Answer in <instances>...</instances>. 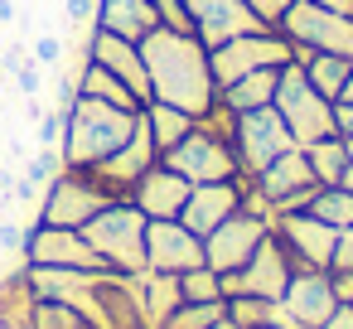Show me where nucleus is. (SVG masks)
I'll return each instance as SVG.
<instances>
[{
    "label": "nucleus",
    "instance_id": "1",
    "mask_svg": "<svg viewBox=\"0 0 353 329\" xmlns=\"http://www.w3.org/2000/svg\"><path fill=\"white\" fill-rule=\"evenodd\" d=\"M141 59H145V78H150V102H170V107L189 112L194 121H203L218 107L213 59L194 30L155 25L141 39Z\"/></svg>",
    "mask_w": 353,
    "mask_h": 329
},
{
    "label": "nucleus",
    "instance_id": "2",
    "mask_svg": "<svg viewBox=\"0 0 353 329\" xmlns=\"http://www.w3.org/2000/svg\"><path fill=\"white\" fill-rule=\"evenodd\" d=\"M141 112H126V107H112V102H97V97H78L68 107V126H63V165L73 170H97L102 160H112L131 131H136Z\"/></svg>",
    "mask_w": 353,
    "mask_h": 329
},
{
    "label": "nucleus",
    "instance_id": "3",
    "mask_svg": "<svg viewBox=\"0 0 353 329\" xmlns=\"http://www.w3.org/2000/svg\"><path fill=\"white\" fill-rule=\"evenodd\" d=\"M145 213L131 199H112L92 223H83V237L92 242V252L107 261V271L121 276H141L145 271Z\"/></svg>",
    "mask_w": 353,
    "mask_h": 329
},
{
    "label": "nucleus",
    "instance_id": "4",
    "mask_svg": "<svg viewBox=\"0 0 353 329\" xmlns=\"http://www.w3.org/2000/svg\"><path fill=\"white\" fill-rule=\"evenodd\" d=\"M112 199H117V194L102 184L97 170H73V165H63V170L49 179L34 223H49V228H83V223H92Z\"/></svg>",
    "mask_w": 353,
    "mask_h": 329
},
{
    "label": "nucleus",
    "instance_id": "5",
    "mask_svg": "<svg viewBox=\"0 0 353 329\" xmlns=\"http://www.w3.org/2000/svg\"><path fill=\"white\" fill-rule=\"evenodd\" d=\"M271 107L281 112V121H285V131H290L295 146H314V141H324V136H339V131H334V102H324V97L310 88V78L300 73L295 59L281 68Z\"/></svg>",
    "mask_w": 353,
    "mask_h": 329
},
{
    "label": "nucleus",
    "instance_id": "6",
    "mask_svg": "<svg viewBox=\"0 0 353 329\" xmlns=\"http://www.w3.org/2000/svg\"><path fill=\"white\" fill-rule=\"evenodd\" d=\"M208 59H213L218 92H223L228 83H237V78H247V73H261V68H285V63L295 59V44H290L276 25H266V30H252V34H237V39L218 44Z\"/></svg>",
    "mask_w": 353,
    "mask_h": 329
},
{
    "label": "nucleus",
    "instance_id": "7",
    "mask_svg": "<svg viewBox=\"0 0 353 329\" xmlns=\"http://www.w3.org/2000/svg\"><path fill=\"white\" fill-rule=\"evenodd\" d=\"M174 175H184L189 184H218V179H237V155H232V141L223 131H213L208 121H194V131L170 146L160 155Z\"/></svg>",
    "mask_w": 353,
    "mask_h": 329
},
{
    "label": "nucleus",
    "instance_id": "8",
    "mask_svg": "<svg viewBox=\"0 0 353 329\" xmlns=\"http://www.w3.org/2000/svg\"><path fill=\"white\" fill-rule=\"evenodd\" d=\"M232 155H237V175H261L276 155H285L295 141H290V131H285V121H281V112L276 107H256V112H237L232 117Z\"/></svg>",
    "mask_w": 353,
    "mask_h": 329
},
{
    "label": "nucleus",
    "instance_id": "9",
    "mask_svg": "<svg viewBox=\"0 0 353 329\" xmlns=\"http://www.w3.org/2000/svg\"><path fill=\"white\" fill-rule=\"evenodd\" d=\"M295 49H310V54H339V59H353V20L348 15H334L314 0H295V6L281 15L276 25Z\"/></svg>",
    "mask_w": 353,
    "mask_h": 329
},
{
    "label": "nucleus",
    "instance_id": "10",
    "mask_svg": "<svg viewBox=\"0 0 353 329\" xmlns=\"http://www.w3.org/2000/svg\"><path fill=\"white\" fill-rule=\"evenodd\" d=\"M271 232L276 242L285 247V261L290 271H329L334 266V252H339V228L319 223L314 213H276L271 218Z\"/></svg>",
    "mask_w": 353,
    "mask_h": 329
},
{
    "label": "nucleus",
    "instance_id": "11",
    "mask_svg": "<svg viewBox=\"0 0 353 329\" xmlns=\"http://www.w3.org/2000/svg\"><path fill=\"white\" fill-rule=\"evenodd\" d=\"M339 310V295L329 286V271H290L285 295L271 305L276 329H319Z\"/></svg>",
    "mask_w": 353,
    "mask_h": 329
},
{
    "label": "nucleus",
    "instance_id": "12",
    "mask_svg": "<svg viewBox=\"0 0 353 329\" xmlns=\"http://www.w3.org/2000/svg\"><path fill=\"white\" fill-rule=\"evenodd\" d=\"M266 232H271V218H261V213H252V208H237L232 218H223V223L203 237V261H208L218 276L242 271V266L252 261V252L266 242Z\"/></svg>",
    "mask_w": 353,
    "mask_h": 329
},
{
    "label": "nucleus",
    "instance_id": "13",
    "mask_svg": "<svg viewBox=\"0 0 353 329\" xmlns=\"http://www.w3.org/2000/svg\"><path fill=\"white\" fill-rule=\"evenodd\" d=\"M252 189L271 203V213H300V208L310 203V194L319 189V179H314V170H310L305 150H300V146H290V150H285V155H276L261 175H252Z\"/></svg>",
    "mask_w": 353,
    "mask_h": 329
},
{
    "label": "nucleus",
    "instance_id": "14",
    "mask_svg": "<svg viewBox=\"0 0 353 329\" xmlns=\"http://www.w3.org/2000/svg\"><path fill=\"white\" fill-rule=\"evenodd\" d=\"M25 266H59V271H107V261L92 252L83 228H49L34 223L25 237Z\"/></svg>",
    "mask_w": 353,
    "mask_h": 329
},
{
    "label": "nucleus",
    "instance_id": "15",
    "mask_svg": "<svg viewBox=\"0 0 353 329\" xmlns=\"http://www.w3.org/2000/svg\"><path fill=\"white\" fill-rule=\"evenodd\" d=\"M184 10H189V30L203 39L208 54L218 44H228V39H237V34L266 30V20L247 6V0H184Z\"/></svg>",
    "mask_w": 353,
    "mask_h": 329
},
{
    "label": "nucleus",
    "instance_id": "16",
    "mask_svg": "<svg viewBox=\"0 0 353 329\" xmlns=\"http://www.w3.org/2000/svg\"><path fill=\"white\" fill-rule=\"evenodd\" d=\"M203 266V237L189 232L179 218H155L145 223V271H170V276H184Z\"/></svg>",
    "mask_w": 353,
    "mask_h": 329
},
{
    "label": "nucleus",
    "instance_id": "17",
    "mask_svg": "<svg viewBox=\"0 0 353 329\" xmlns=\"http://www.w3.org/2000/svg\"><path fill=\"white\" fill-rule=\"evenodd\" d=\"M285 281H290L285 247L276 242V232H266V242L252 252V261H247L242 271H228V276H223V300H228V295H261V300H281V295H285Z\"/></svg>",
    "mask_w": 353,
    "mask_h": 329
},
{
    "label": "nucleus",
    "instance_id": "18",
    "mask_svg": "<svg viewBox=\"0 0 353 329\" xmlns=\"http://www.w3.org/2000/svg\"><path fill=\"white\" fill-rule=\"evenodd\" d=\"M189 189H194V184H189L184 175H174L165 160H155V165L131 184V194H126V199H131L150 223H155V218H179V213H184V203H189Z\"/></svg>",
    "mask_w": 353,
    "mask_h": 329
},
{
    "label": "nucleus",
    "instance_id": "19",
    "mask_svg": "<svg viewBox=\"0 0 353 329\" xmlns=\"http://www.w3.org/2000/svg\"><path fill=\"white\" fill-rule=\"evenodd\" d=\"M92 63H102L107 73H117L141 102H150V78H145V59H141V44L136 39H121V34H107V30H92L88 34V54Z\"/></svg>",
    "mask_w": 353,
    "mask_h": 329
},
{
    "label": "nucleus",
    "instance_id": "20",
    "mask_svg": "<svg viewBox=\"0 0 353 329\" xmlns=\"http://www.w3.org/2000/svg\"><path fill=\"white\" fill-rule=\"evenodd\" d=\"M242 208V175L237 179H218V184H194L189 189V203L179 213V223L199 237H208L223 218H232Z\"/></svg>",
    "mask_w": 353,
    "mask_h": 329
},
{
    "label": "nucleus",
    "instance_id": "21",
    "mask_svg": "<svg viewBox=\"0 0 353 329\" xmlns=\"http://www.w3.org/2000/svg\"><path fill=\"white\" fill-rule=\"evenodd\" d=\"M155 160H160V150H155L150 126H145V117H141V121H136V131H131V141H126L112 160H102V165H97V175H102V184H107L117 199H126V194H131V184H136Z\"/></svg>",
    "mask_w": 353,
    "mask_h": 329
},
{
    "label": "nucleus",
    "instance_id": "22",
    "mask_svg": "<svg viewBox=\"0 0 353 329\" xmlns=\"http://www.w3.org/2000/svg\"><path fill=\"white\" fill-rule=\"evenodd\" d=\"M160 25L150 0H97V25L92 30H107V34H121V39H145L150 30Z\"/></svg>",
    "mask_w": 353,
    "mask_h": 329
},
{
    "label": "nucleus",
    "instance_id": "23",
    "mask_svg": "<svg viewBox=\"0 0 353 329\" xmlns=\"http://www.w3.org/2000/svg\"><path fill=\"white\" fill-rule=\"evenodd\" d=\"M136 290H141V310H145V324H150V329H160V324L184 305L179 276H170V271H141V276H136Z\"/></svg>",
    "mask_w": 353,
    "mask_h": 329
},
{
    "label": "nucleus",
    "instance_id": "24",
    "mask_svg": "<svg viewBox=\"0 0 353 329\" xmlns=\"http://www.w3.org/2000/svg\"><path fill=\"white\" fill-rule=\"evenodd\" d=\"M78 97H97V102H112V107H126V112H141V107H145L117 73H107V68L92 63V59H83V68H78Z\"/></svg>",
    "mask_w": 353,
    "mask_h": 329
},
{
    "label": "nucleus",
    "instance_id": "25",
    "mask_svg": "<svg viewBox=\"0 0 353 329\" xmlns=\"http://www.w3.org/2000/svg\"><path fill=\"white\" fill-rule=\"evenodd\" d=\"M276 78H281V68H261V73H247V78H237V83H228L223 92H218V102L237 117V112H256V107H271V97H276Z\"/></svg>",
    "mask_w": 353,
    "mask_h": 329
},
{
    "label": "nucleus",
    "instance_id": "26",
    "mask_svg": "<svg viewBox=\"0 0 353 329\" xmlns=\"http://www.w3.org/2000/svg\"><path fill=\"white\" fill-rule=\"evenodd\" d=\"M300 73L310 78V88H314L324 102H339L343 88H348L353 59H339V54H310V59H300Z\"/></svg>",
    "mask_w": 353,
    "mask_h": 329
},
{
    "label": "nucleus",
    "instance_id": "27",
    "mask_svg": "<svg viewBox=\"0 0 353 329\" xmlns=\"http://www.w3.org/2000/svg\"><path fill=\"white\" fill-rule=\"evenodd\" d=\"M141 117H145L150 141H155V150H160V155H165L170 146H179V141L194 131V117H189V112H179V107H170V102H145V107H141Z\"/></svg>",
    "mask_w": 353,
    "mask_h": 329
},
{
    "label": "nucleus",
    "instance_id": "28",
    "mask_svg": "<svg viewBox=\"0 0 353 329\" xmlns=\"http://www.w3.org/2000/svg\"><path fill=\"white\" fill-rule=\"evenodd\" d=\"M0 319L20 324V329H30V319H34V286H30L25 266L0 281Z\"/></svg>",
    "mask_w": 353,
    "mask_h": 329
},
{
    "label": "nucleus",
    "instance_id": "29",
    "mask_svg": "<svg viewBox=\"0 0 353 329\" xmlns=\"http://www.w3.org/2000/svg\"><path fill=\"white\" fill-rule=\"evenodd\" d=\"M305 213H314L319 223H329V228H353V194L348 189H339V184H319L314 194H310V203H305Z\"/></svg>",
    "mask_w": 353,
    "mask_h": 329
},
{
    "label": "nucleus",
    "instance_id": "30",
    "mask_svg": "<svg viewBox=\"0 0 353 329\" xmlns=\"http://www.w3.org/2000/svg\"><path fill=\"white\" fill-rule=\"evenodd\" d=\"M300 150H305V160H310V170H314V179H319V184H339V175L348 170L343 136H324V141H314V146H300Z\"/></svg>",
    "mask_w": 353,
    "mask_h": 329
},
{
    "label": "nucleus",
    "instance_id": "31",
    "mask_svg": "<svg viewBox=\"0 0 353 329\" xmlns=\"http://www.w3.org/2000/svg\"><path fill=\"white\" fill-rule=\"evenodd\" d=\"M228 315V305L223 300H184L160 329H208V324H218Z\"/></svg>",
    "mask_w": 353,
    "mask_h": 329
},
{
    "label": "nucleus",
    "instance_id": "32",
    "mask_svg": "<svg viewBox=\"0 0 353 329\" xmlns=\"http://www.w3.org/2000/svg\"><path fill=\"white\" fill-rule=\"evenodd\" d=\"M223 305H228V319H232L237 329H266L276 300H261V295H228Z\"/></svg>",
    "mask_w": 353,
    "mask_h": 329
},
{
    "label": "nucleus",
    "instance_id": "33",
    "mask_svg": "<svg viewBox=\"0 0 353 329\" xmlns=\"http://www.w3.org/2000/svg\"><path fill=\"white\" fill-rule=\"evenodd\" d=\"M30 329H92V324H88V315H78V310L63 305V300H34Z\"/></svg>",
    "mask_w": 353,
    "mask_h": 329
},
{
    "label": "nucleus",
    "instance_id": "34",
    "mask_svg": "<svg viewBox=\"0 0 353 329\" xmlns=\"http://www.w3.org/2000/svg\"><path fill=\"white\" fill-rule=\"evenodd\" d=\"M179 290H184V300H223V276L203 261V266L179 276Z\"/></svg>",
    "mask_w": 353,
    "mask_h": 329
},
{
    "label": "nucleus",
    "instance_id": "35",
    "mask_svg": "<svg viewBox=\"0 0 353 329\" xmlns=\"http://www.w3.org/2000/svg\"><path fill=\"white\" fill-rule=\"evenodd\" d=\"M59 170H63V155H59V150H49V146H34V155L25 160V170H20V175H25L30 184L49 189V179H54Z\"/></svg>",
    "mask_w": 353,
    "mask_h": 329
},
{
    "label": "nucleus",
    "instance_id": "36",
    "mask_svg": "<svg viewBox=\"0 0 353 329\" xmlns=\"http://www.w3.org/2000/svg\"><path fill=\"white\" fill-rule=\"evenodd\" d=\"M63 126H68V112H63V107L44 112V117L34 121V146H49V150H59V146H63Z\"/></svg>",
    "mask_w": 353,
    "mask_h": 329
},
{
    "label": "nucleus",
    "instance_id": "37",
    "mask_svg": "<svg viewBox=\"0 0 353 329\" xmlns=\"http://www.w3.org/2000/svg\"><path fill=\"white\" fill-rule=\"evenodd\" d=\"M30 59H34L39 68H59V63L68 59V44H63L59 34H39V39L30 44Z\"/></svg>",
    "mask_w": 353,
    "mask_h": 329
},
{
    "label": "nucleus",
    "instance_id": "38",
    "mask_svg": "<svg viewBox=\"0 0 353 329\" xmlns=\"http://www.w3.org/2000/svg\"><path fill=\"white\" fill-rule=\"evenodd\" d=\"M10 78H15V88H20L25 97H39V92H44V68H39L30 54H25L15 68H10Z\"/></svg>",
    "mask_w": 353,
    "mask_h": 329
},
{
    "label": "nucleus",
    "instance_id": "39",
    "mask_svg": "<svg viewBox=\"0 0 353 329\" xmlns=\"http://www.w3.org/2000/svg\"><path fill=\"white\" fill-rule=\"evenodd\" d=\"M155 15L165 30H189V10H184V0H150Z\"/></svg>",
    "mask_w": 353,
    "mask_h": 329
},
{
    "label": "nucleus",
    "instance_id": "40",
    "mask_svg": "<svg viewBox=\"0 0 353 329\" xmlns=\"http://www.w3.org/2000/svg\"><path fill=\"white\" fill-rule=\"evenodd\" d=\"M63 20L78 25V30H83V25L92 30V25H97V0H63Z\"/></svg>",
    "mask_w": 353,
    "mask_h": 329
},
{
    "label": "nucleus",
    "instance_id": "41",
    "mask_svg": "<svg viewBox=\"0 0 353 329\" xmlns=\"http://www.w3.org/2000/svg\"><path fill=\"white\" fill-rule=\"evenodd\" d=\"M329 286H334L339 305H353V266H329Z\"/></svg>",
    "mask_w": 353,
    "mask_h": 329
},
{
    "label": "nucleus",
    "instance_id": "42",
    "mask_svg": "<svg viewBox=\"0 0 353 329\" xmlns=\"http://www.w3.org/2000/svg\"><path fill=\"white\" fill-rule=\"evenodd\" d=\"M247 6H252V10H256L266 25H281V15L295 6V0H247Z\"/></svg>",
    "mask_w": 353,
    "mask_h": 329
},
{
    "label": "nucleus",
    "instance_id": "43",
    "mask_svg": "<svg viewBox=\"0 0 353 329\" xmlns=\"http://www.w3.org/2000/svg\"><path fill=\"white\" fill-rule=\"evenodd\" d=\"M25 237H30V228L0 218V247H6V252H25Z\"/></svg>",
    "mask_w": 353,
    "mask_h": 329
},
{
    "label": "nucleus",
    "instance_id": "44",
    "mask_svg": "<svg viewBox=\"0 0 353 329\" xmlns=\"http://www.w3.org/2000/svg\"><path fill=\"white\" fill-rule=\"evenodd\" d=\"M334 131H339L343 141H353V107H348V102H334Z\"/></svg>",
    "mask_w": 353,
    "mask_h": 329
},
{
    "label": "nucleus",
    "instance_id": "45",
    "mask_svg": "<svg viewBox=\"0 0 353 329\" xmlns=\"http://www.w3.org/2000/svg\"><path fill=\"white\" fill-rule=\"evenodd\" d=\"M334 266H353V228L339 232V252H334Z\"/></svg>",
    "mask_w": 353,
    "mask_h": 329
},
{
    "label": "nucleus",
    "instance_id": "46",
    "mask_svg": "<svg viewBox=\"0 0 353 329\" xmlns=\"http://www.w3.org/2000/svg\"><path fill=\"white\" fill-rule=\"evenodd\" d=\"M319 329H353V305H339V310H334Z\"/></svg>",
    "mask_w": 353,
    "mask_h": 329
},
{
    "label": "nucleus",
    "instance_id": "47",
    "mask_svg": "<svg viewBox=\"0 0 353 329\" xmlns=\"http://www.w3.org/2000/svg\"><path fill=\"white\" fill-rule=\"evenodd\" d=\"M314 6H324V10H334V15H348V20H353V0H314Z\"/></svg>",
    "mask_w": 353,
    "mask_h": 329
},
{
    "label": "nucleus",
    "instance_id": "48",
    "mask_svg": "<svg viewBox=\"0 0 353 329\" xmlns=\"http://www.w3.org/2000/svg\"><path fill=\"white\" fill-rule=\"evenodd\" d=\"M0 25H15V0H0Z\"/></svg>",
    "mask_w": 353,
    "mask_h": 329
},
{
    "label": "nucleus",
    "instance_id": "49",
    "mask_svg": "<svg viewBox=\"0 0 353 329\" xmlns=\"http://www.w3.org/2000/svg\"><path fill=\"white\" fill-rule=\"evenodd\" d=\"M339 189H348V194H353V165H348V170L339 175Z\"/></svg>",
    "mask_w": 353,
    "mask_h": 329
},
{
    "label": "nucleus",
    "instance_id": "50",
    "mask_svg": "<svg viewBox=\"0 0 353 329\" xmlns=\"http://www.w3.org/2000/svg\"><path fill=\"white\" fill-rule=\"evenodd\" d=\"M339 102H348V107H353V73H348V88H343V97H339Z\"/></svg>",
    "mask_w": 353,
    "mask_h": 329
},
{
    "label": "nucleus",
    "instance_id": "51",
    "mask_svg": "<svg viewBox=\"0 0 353 329\" xmlns=\"http://www.w3.org/2000/svg\"><path fill=\"white\" fill-rule=\"evenodd\" d=\"M208 329H237V324H232V319L223 315V319H218V324H208Z\"/></svg>",
    "mask_w": 353,
    "mask_h": 329
},
{
    "label": "nucleus",
    "instance_id": "52",
    "mask_svg": "<svg viewBox=\"0 0 353 329\" xmlns=\"http://www.w3.org/2000/svg\"><path fill=\"white\" fill-rule=\"evenodd\" d=\"M343 150H348V165H353V141H343Z\"/></svg>",
    "mask_w": 353,
    "mask_h": 329
},
{
    "label": "nucleus",
    "instance_id": "53",
    "mask_svg": "<svg viewBox=\"0 0 353 329\" xmlns=\"http://www.w3.org/2000/svg\"><path fill=\"white\" fill-rule=\"evenodd\" d=\"M0 329H20V324H6V319H0Z\"/></svg>",
    "mask_w": 353,
    "mask_h": 329
},
{
    "label": "nucleus",
    "instance_id": "54",
    "mask_svg": "<svg viewBox=\"0 0 353 329\" xmlns=\"http://www.w3.org/2000/svg\"><path fill=\"white\" fill-rule=\"evenodd\" d=\"M0 165H6V150H0Z\"/></svg>",
    "mask_w": 353,
    "mask_h": 329
},
{
    "label": "nucleus",
    "instance_id": "55",
    "mask_svg": "<svg viewBox=\"0 0 353 329\" xmlns=\"http://www.w3.org/2000/svg\"><path fill=\"white\" fill-rule=\"evenodd\" d=\"M266 329H276V324H266Z\"/></svg>",
    "mask_w": 353,
    "mask_h": 329
}]
</instances>
